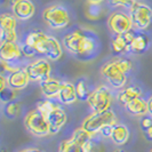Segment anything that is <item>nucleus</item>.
Here are the masks:
<instances>
[{"mask_svg": "<svg viewBox=\"0 0 152 152\" xmlns=\"http://www.w3.org/2000/svg\"><path fill=\"white\" fill-rule=\"evenodd\" d=\"M63 45L70 53L78 56H88L97 50L99 40L97 36L91 31L78 29L65 34Z\"/></svg>", "mask_w": 152, "mask_h": 152, "instance_id": "obj_1", "label": "nucleus"}, {"mask_svg": "<svg viewBox=\"0 0 152 152\" xmlns=\"http://www.w3.org/2000/svg\"><path fill=\"white\" fill-rule=\"evenodd\" d=\"M107 125H112V126L117 125V117L112 110H109L105 112H99V113L97 112L91 113L84 120L81 128H84L91 136H94Z\"/></svg>", "mask_w": 152, "mask_h": 152, "instance_id": "obj_2", "label": "nucleus"}, {"mask_svg": "<svg viewBox=\"0 0 152 152\" xmlns=\"http://www.w3.org/2000/svg\"><path fill=\"white\" fill-rule=\"evenodd\" d=\"M44 20L49 28L54 30H61L70 24V15L63 6L53 5L44 10Z\"/></svg>", "mask_w": 152, "mask_h": 152, "instance_id": "obj_3", "label": "nucleus"}, {"mask_svg": "<svg viewBox=\"0 0 152 152\" xmlns=\"http://www.w3.org/2000/svg\"><path fill=\"white\" fill-rule=\"evenodd\" d=\"M112 99V94L107 86H99L91 93L87 103L94 112L99 113L109 111L111 109Z\"/></svg>", "mask_w": 152, "mask_h": 152, "instance_id": "obj_4", "label": "nucleus"}, {"mask_svg": "<svg viewBox=\"0 0 152 152\" xmlns=\"http://www.w3.org/2000/svg\"><path fill=\"white\" fill-rule=\"evenodd\" d=\"M24 125L32 135L37 137H44L50 134L47 118L37 109L30 111L25 115Z\"/></svg>", "mask_w": 152, "mask_h": 152, "instance_id": "obj_5", "label": "nucleus"}, {"mask_svg": "<svg viewBox=\"0 0 152 152\" xmlns=\"http://www.w3.org/2000/svg\"><path fill=\"white\" fill-rule=\"evenodd\" d=\"M101 72L107 80V83L114 88H122L127 83V73L120 66L118 60L107 62L102 66Z\"/></svg>", "mask_w": 152, "mask_h": 152, "instance_id": "obj_6", "label": "nucleus"}, {"mask_svg": "<svg viewBox=\"0 0 152 152\" xmlns=\"http://www.w3.org/2000/svg\"><path fill=\"white\" fill-rule=\"evenodd\" d=\"M129 10L134 28H136L137 30H145L150 26L152 22V8L149 5L135 1Z\"/></svg>", "mask_w": 152, "mask_h": 152, "instance_id": "obj_7", "label": "nucleus"}, {"mask_svg": "<svg viewBox=\"0 0 152 152\" xmlns=\"http://www.w3.org/2000/svg\"><path fill=\"white\" fill-rule=\"evenodd\" d=\"M37 52L40 55H45L47 60L56 62L63 56V47L56 38L47 36L38 46Z\"/></svg>", "mask_w": 152, "mask_h": 152, "instance_id": "obj_8", "label": "nucleus"}, {"mask_svg": "<svg viewBox=\"0 0 152 152\" xmlns=\"http://www.w3.org/2000/svg\"><path fill=\"white\" fill-rule=\"evenodd\" d=\"M107 25L114 34H125V33L132 31L133 26H134L130 15L124 13V12L112 13L107 20Z\"/></svg>", "mask_w": 152, "mask_h": 152, "instance_id": "obj_9", "label": "nucleus"}, {"mask_svg": "<svg viewBox=\"0 0 152 152\" xmlns=\"http://www.w3.org/2000/svg\"><path fill=\"white\" fill-rule=\"evenodd\" d=\"M16 24L17 18L14 15L5 13L0 16V44L8 41H16Z\"/></svg>", "mask_w": 152, "mask_h": 152, "instance_id": "obj_10", "label": "nucleus"}, {"mask_svg": "<svg viewBox=\"0 0 152 152\" xmlns=\"http://www.w3.org/2000/svg\"><path fill=\"white\" fill-rule=\"evenodd\" d=\"M26 73L30 78L31 81H44L46 79L50 78V72H52V66L49 64L48 60L46 58H40L37 61L30 63L26 68Z\"/></svg>", "mask_w": 152, "mask_h": 152, "instance_id": "obj_11", "label": "nucleus"}, {"mask_svg": "<svg viewBox=\"0 0 152 152\" xmlns=\"http://www.w3.org/2000/svg\"><path fill=\"white\" fill-rule=\"evenodd\" d=\"M13 14L20 21H28L33 17L36 6L31 0H14L12 5Z\"/></svg>", "mask_w": 152, "mask_h": 152, "instance_id": "obj_12", "label": "nucleus"}, {"mask_svg": "<svg viewBox=\"0 0 152 152\" xmlns=\"http://www.w3.org/2000/svg\"><path fill=\"white\" fill-rule=\"evenodd\" d=\"M134 31H129L125 34H115L112 38V52L114 54H124L130 52L132 42L135 37Z\"/></svg>", "mask_w": 152, "mask_h": 152, "instance_id": "obj_13", "label": "nucleus"}, {"mask_svg": "<svg viewBox=\"0 0 152 152\" xmlns=\"http://www.w3.org/2000/svg\"><path fill=\"white\" fill-rule=\"evenodd\" d=\"M46 118H47V121L49 125L50 134H57L64 127V125L66 124V120H68L66 112L60 107L53 110Z\"/></svg>", "mask_w": 152, "mask_h": 152, "instance_id": "obj_14", "label": "nucleus"}, {"mask_svg": "<svg viewBox=\"0 0 152 152\" xmlns=\"http://www.w3.org/2000/svg\"><path fill=\"white\" fill-rule=\"evenodd\" d=\"M21 45L16 44V41H8L0 46V58L4 62H13L17 61L22 56Z\"/></svg>", "mask_w": 152, "mask_h": 152, "instance_id": "obj_15", "label": "nucleus"}, {"mask_svg": "<svg viewBox=\"0 0 152 152\" xmlns=\"http://www.w3.org/2000/svg\"><path fill=\"white\" fill-rule=\"evenodd\" d=\"M30 78L26 73L25 69H18L14 72L9 73L7 77V85L8 87H10L14 91H22L24 89L29 83H30Z\"/></svg>", "mask_w": 152, "mask_h": 152, "instance_id": "obj_16", "label": "nucleus"}, {"mask_svg": "<svg viewBox=\"0 0 152 152\" xmlns=\"http://www.w3.org/2000/svg\"><path fill=\"white\" fill-rule=\"evenodd\" d=\"M62 84L60 80L54 79V78H48L44 81L39 83L40 89L42 94L46 96V99H55L58 96V93L61 91Z\"/></svg>", "mask_w": 152, "mask_h": 152, "instance_id": "obj_17", "label": "nucleus"}, {"mask_svg": "<svg viewBox=\"0 0 152 152\" xmlns=\"http://www.w3.org/2000/svg\"><path fill=\"white\" fill-rule=\"evenodd\" d=\"M57 99H60V102L63 103V104H68L69 105V104L75 103L77 99H77L75 85L71 84V83H63Z\"/></svg>", "mask_w": 152, "mask_h": 152, "instance_id": "obj_18", "label": "nucleus"}, {"mask_svg": "<svg viewBox=\"0 0 152 152\" xmlns=\"http://www.w3.org/2000/svg\"><path fill=\"white\" fill-rule=\"evenodd\" d=\"M125 109L128 113L133 115H144L148 113V102L142 97H137L125 105Z\"/></svg>", "mask_w": 152, "mask_h": 152, "instance_id": "obj_19", "label": "nucleus"}, {"mask_svg": "<svg viewBox=\"0 0 152 152\" xmlns=\"http://www.w3.org/2000/svg\"><path fill=\"white\" fill-rule=\"evenodd\" d=\"M111 140L117 145H124L129 140V129L122 124H117L113 128Z\"/></svg>", "mask_w": 152, "mask_h": 152, "instance_id": "obj_20", "label": "nucleus"}, {"mask_svg": "<svg viewBox=\"0 0 152 152\" xmlns=\"http://www.w3.org/2000/svg\"><path fill=\"white\" fill-rule=\"evenodd\" d=\"M149 45H150V40L146 34L135 33V37H134L132 47H130V52L136 54H143L149 48Z\"/></svg>", "mask_w": 152, "mask_h": 152, "instance_id": "obj_21", "label": "nucleus"}, {"mask_svg": "<svg viewBox=\"0 0 152 152\" xmlns=\"http://www.w3.org/2000/svg\"><path fill=\"white\" fill-rule=\"evenodd\" d=\"M141 94L142 91L140 87L137 86H129L127 88H125L124 91H121L118 94V99L119 102L122 103L124 105H126L127 103L132 102L133 99H137V97H141Z\"/></svg>", "mask_w": 152, "mask_h": 152, "instance_id": "obj_22", "label": "nucleus"}, {"mask_svg": "<svg viewBox=\"0 0 152 152\" xmlns=\"http://www.w3.org/2000/svg\"><path fill=\"white\" fill-rule=\"evenodd\" d=\"M46 37H47V34L44 33L42 31H39V30L31 31V32H29V33L25 36L24 44H26V45L36 48V50H37L38 46L41 44V41H42Z\"/></svg>", "mask_w": 152, "mask_h": 152, "instance_id": "obj_23", "label": "nucleus"}, {"mask_svg": "<svg viewBox=\"0 0 152 152\" xmlns=\"http://www.w3.org/2000/svg\"><path fill=\"white\" fill-rule=\"evenodd\" d=\"M76 87V94H77V99L79 101H83V102H87L89 99V95H91V91H89L87 83L85 79H79L75 85Z\"/></svg>", "mask_w": 152, "mask_h": 152, "instance_id": "obj_24", "label": "nucleus"}, {"mask_svg": "<svg viewBox=\"0 0 152 152\" xmlns=\"http://www.w3.org/2000/svg\"><path fill=\"white\" fill-rule=\"evenodd\" d=\"M58 152H84V149H83V145L77 143L71 137L69 140L61 142L60 148H58Z\"/></svg>", "mask_w": 152, "mask_h": 152, "instance_id": "obj_25", "label": "nucleus"}, {"mask_svg": "<svg viewBox=\"0 0 152 152\" xmlns=\"http://www.w3.org/2000/svg\"><path fill=\"white\" fill-rule=\"evenodd\" d=\"M21 111V103L18 101H12L5 104L4 107V113L9 119H14L16 118Z\"/></svg>", "mask_w": 152, "mask_h": 152, "instance_id": "obj_26", "label": "nucleus"}, {"mask_svg": "<svg viewBox=\"0 0 152 152\" xmlns=\"http://www.w3.org/2000/svg\"><path fill=\"white\" fill-rule=\"evenodd\" d=\"M57 107H58V105L50 99H42V101H40V102L37 103V110L40 111L45 117H47L48 114L50 113L53 110H55Z\"/></svg>", "mask_w": 152, "mask_h": 152, "instance_id": "obj_27", "label": "nucleus"}, {"mask_svg": "<svg viewBox=\"0 0 152 152\" xmlns=\"http://www.w3.org/2000/svg\"><path fill=\"white\" fill-rule=\"evenodd\" d=\"M72 138L76 141L77 143H79L80 145H83L84 146L89 140L91 138V135L88 133V132H86L84 128H78L73 132V134H72Z\"/></svg>", "mask_w": 152, "mask_h": 152, "instance_id": "obj_28", "label": "nucleus"}, {"mask_svg": "<svg viewBox=\"0 0 152 152\" xmlns=\"http://www.w3.org/2000/svg\"><path fill=\"white\" fill-rule=\"evenodd\" d=\"M86 14L91 20H97L99 16L102 15V7L101 4H89L86 9Z\"/></svg>", "mask_w": 152, "mask_h": 152, "instance_id": "obj_29", "label": "nucleus"}, {"mask_svg": "<svg viewBox=\"0 0 152 152\" xmlns=\"http://www.w3.org/2000/svg\"><path fill=\"white\" fill-rule=\"evenodd\" d=\"M15 97H16V91L12 89L10 87H6L5 89H1L0 91V99L4 103L12 102V101L15 99Z\"/></svg>", "mask_w": 152, "mask_h": 152, "instance_id": "obj_30", "label": "nucleus"}, {"mask_svg": "<svg viewBox=\"0 0 152 152\" xmlns=\"http://www.w3.org/2000/svg\"><path fill=\"white\" fill-rule=\"evenodd\" d=\"M107 1L111 6H114V7L130 8L135 4V0H107Z\"/></svg>", "mask_w": 152, "mask_h": 152, "instance_id": "obj_31", "label": "nucleus"}, {"mask_svg": "<svg viewBox=\"0 0 152 152\" xmlns=\"http://www.w3.org/2000/svg\"><path fill=\"white\" fill-rule=\"evenodd\" d=\"M21 49H22L23 56L26 57V58H32V57H34V56L38 54V52L36 50V48L26 45V44H22V45H21Z\"/></svg>", "mask_w": 152, "mask_h": 152, "instance_id": "obj_32", "label": "nucleus"}, {"mask_svg": "<svg viewBox=\"0 0 152 152\" xmlns=\"http://www.w3.org/2000/svg\"><path fill=\"white\" fill-rule=\"evenodd\" d=\"M117 60H118L120 66L124 69V71L126 73H128L130 70H132V68H133V62H132V60L126 58V57H120V58H117Z\"/></svg>", "mask_w": 152, "mask_h": 152, "instance_id": "obj_33", "label": "nucleus"}, {"mask_svg": "<svg viewBox=\"0 0 152 152\" xmlns=\"http://www.w3.org/2000/svg\"><path fill=\"white\" fill-rule=\"evenodd\" d=\"M114 126H115V125H114ZM114 126H112V125H107V126H105V127H103V128L101 129V132H99V134H101L103 137H111L112 136V133H113Z\"/></svg>", "mask_w": 152, "mask_h": 152, "instance_id": "obj_34", "label": "nucleus"}, {"mask_svg": "<svg viewBox=\"0 0 152 152\" xmlns=\"http://www.w3.org/2000/svg\"><path fill=\"white\" fill-rule=\"evenodd\" d=\"M152 125V118L151 117H143L141 119V129H145L150 127Z\"/></svg>", "mask_w": 152, "mask_h": 152, "instance_id": "obj_35", "label": "nucleus"}, {"mask_svg": "<svg viewBox=\"0 0 152 152\" xmlns=\"http://www.w3.org/2000/svg\"><path fill=\"white\" fill-rule=\"evenodd\" d=\"M143 132V134H144V137L146 140H149V141H152V125L150 127H148V128H145V129H142Z\"/></svg>", "mask_w": 152, "mask_h": 152, "instance_id": "obj_36", "label": "nucleus"}, {"mask_svg": "<svg viewBox=\"0 0 152 152\" xmlns=\"http://www.w3.org/2000/svg\"><path fill=\"white\" fill-rule=\"evenodd\" d=\"M0 85H1V87H0V91H1V89H5L6 87H8V85H7V78H5L4 76L0 77Z\"/></svg>", "mask_w": 152, "mask_h": 152, "instance_id": "obj_37", "label": "nucleus"}, {"mask_svg": "<svg viewBox=\"0 0 152 152\" xmlns=\"http://www.w3.org/2000/svg\"><path fill=\"white\" fill-rule=\"evenodd\" d=\"M148 113H150L152 117V96L148 99Z\"/></svg>", "mask_w": 152, "mask_h": 152, "instance_id": "obj_38", "label": "nucleus"}, {"mask_svg": "<svg viewBox=\"0 0 152 152\" xmlns=\"http://www.w3.org/2000/svg\"><path fill=\"white\" fill-rule=\"evenodd\" d=\"M89 4H102L103 1H105V0H87Z\"/></svg>", "mask_w": 152, "mask_h": 152, "instance_id": "obj_39", "label": "nucleus"}, {"mask_svg": "<svg viewBox=\"0 0 152 152\" xmlns=\"http://www.w3.org/2000/svg\"><path fill=\"white\" fill-rule=\"evenodd\" d=\"M22 152H42V151L39 150V149H26V150H24Z\"/></svg>", "mask_w": 152, "mask_h": 152, "instance_id": "obj_40", "label": "nucleus"}, {"mask_svg": "<svg viewBox=\"0 0 152 152\" xmlns=\"http://www.w3.org/2000/svg\"><path fill=\"white\" fill-rule=\"evenodd\" d=\"M113 152H125V151H124L122 149H117V150H114Z\"/></svg>", "mask_w": 152, "mask_h": 152, "instance_id": "obj_41", "label": "nucleus"}, {"mask_svg": "<svg viewBox=\"0 0 152 152\" xmlns=\"http://www.w3.org/2000/svg\"><path fill=\"white\" fill-rule=\"evenodd\" d=\"M151 152H152V150H151Z\"/></svg>", "mask_w": 152, "mask_h": 152, "instance_id": "obj_42", "label": "nucleus"}]
</instances>
